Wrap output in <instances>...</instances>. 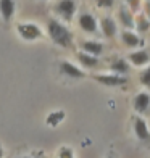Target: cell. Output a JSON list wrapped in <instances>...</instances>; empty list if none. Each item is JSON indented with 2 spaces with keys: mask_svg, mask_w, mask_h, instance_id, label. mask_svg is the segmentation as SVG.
<instances>
[{
  "mask_svg": "<svg viewBox=\"0 0 150 158\" xmlns=\"http://www.w3.org/2000/svg\"><path fill=\"white\" fill-rule=\"evenodd\" d=\"M48 35L56 45L60 47H69L71 42H73V35L68 31L66 26H63L60 21L52 19L48 23Z\"/></svg>",
  "mask_w": 150,
  "mask_h": 158,
  "instance_id": "obj_1",
  "label": "cell"
},
{
  "mask_svg": "<svg viewBox=\"0 0 150 158\" xmlns=\"http://www.w3.org/2000/svg\"><path fill=\"white\" fill-rule=\"evenodd\" d=\"M16 29L19 32V35L23 37L24 40H35V39H40L44 32L39 26L31 24V23H24V24H18Z\"/></svg>",
  "mask_w": 150,
  "mask_h": 158,
  "instance_id": "obj_2",
  "label": "cell"
},
{
  "mask_svg": "<svg viewBox=\"0 0 150 158\" xmlns=\"http://www.w3.org/2000/svg\"><path fill=\"white\" fill-rule=\"evenodd\" d=\"M94 79L97 82L106 85V87H119V85H124L127 82V79L119 74H95Z\"/></svg>",
  "mask_w": 150,
  "mask_h": 158,
  "instance_id": "obj_3",
  "label": "cell"
},
{
  "mask_svg": "<svg viewBox=\"0 0 150 158\" xmlns=\"http://www.w3.org/2000/svg\"><path fill=\"white\" fill-rule=\"evenodd\" d=\"M55 11L58 13L60 16H63L65 19H71L73 15L76 13V2L74 0H61V2L56 3L55 6Z\"/></svg>",
  "mask_w": 150,
  "mask_h": 158,
  "instance_id": "obj_4",
  "label": "cell"
},
{
  "mask_svg": "<svg viewBox=\"0 0 150 158\" xmlns=\"http://www.w3.org/2000/svg\"><path fill=\"white\" fill-rule=\"evenodd\" d=\"M60 71H61V73H65L66 76H69V77H74V79L85 77V71H82L81 68H77V66H74V64L69 63V61L60 63Z\"/></svg>",
  "mask_w": 150,
  "mask_h": 158,
  "instance_id": "obj_5",
  "label": "cell"
},
{
  "mask_svg": "<svg viewBox=\"0 0 150 158\" xmlns=\"http://www.w3.org/2000/svg\"><path fill=\"white\" fill-rule=\"evenodd\" d=\"M118 16H119V19H121V24H123L127 31L132 29V27H135V18H134L132 11L127 8V6H121Z\"/></svg>",
  "mask_w": 150,
  "mask_h": 158,
  "instance_id": "obj_6",
  "label": "cell"
},
{
  "mask_svg": "<svg viewBox=\"0 0 150 158\" xmlns=\"http://www.w3.org/2000/svg\"><path fill=\"white\" fill-rule=\"evenodd\" d=\"M79 26L85 32H95L97 31V19L89 15V13H82L79 16Z\"/></svg>",
  "mask_w": 150,
  "mask_h": 158,
  "instance_id": "obj_7",
  "label": "cell"
},
{
  "mask_svg": "<svg viewBox=\"0 0 150 158\" xmlns=\"http://www.w3.org/2000/svg\"><path fill=\"white\" fill-rule=\"evenodd\" d=\"M100 27H102L103 35H106V37H113V35H116V32H118V26L115 23V19H111L110 16L102 18V21H100Z\"/></svg>",
  "mask_w": 150,
  "mask_h": 158,
  "instance_id": "obj_8",
  "label": "cell"
},
{
  "mask_svg": "<svg viewBox=\"0 0 150 158\" xmlns=\"http://www.w3.org/2000/svg\"><path fill=\"white\" fill-rule=\"evenodd\" d=\"M134 132H135V135H137V139H140V140L150 139V131L147 127V123L142 118H135V121H134Z\"/></svg>",
  "mask_w": 150,
  "mask_h": 158,
  "instance_id": "obj_9",
  "label": "cell"
},
{
  "mask_svg": "<svg viewBox=\"0 0 150 158\" xmlns=\"http://www.w3.org/2000/svg\"><path fill=\"white\" fill-rule=\"evenodd\" d=\"M150 105V95L147 92H140V94L135 95L134 98V110L137 113H144Z\"/></svg>",
  "mask_w": 150,
  "mask_h": 158,
  "instance_id": "obj_10",
  "label": "cell"
},
{
  "mask_svg": "<svg viewBox=\"0 0 150 158\" xmlns=\"http://www.w3.org/2000/svg\"><path fill=\"white\" fill-rule=\"evenodd\" d=\"M121 40H123V44H124L126 47H129V48L139 47V45L142 44V40H140L139 35L134 34V32H131V31H127V29L121 32Z\"/></svg>",
  "mask_w": 150,
  "mask_h": 158,
  "instance_id": "obj_11",
  "label": "cell"
},
{
  "mask_svg": "<svg viewBox=\"0 0 150 158\" xmlns=\"http://www.w3.org/2000/svg\"><path fill=\"white\" fill-rule=\"evenodd\" d=\"M81 47H82V52L89 53V55H94V56H98L103 52V45L100 44V42H95V40H85L81 44Z\"/></svg>",
  "mask_w": 150,
  "mask_h": 158,
  "instance_id": "obj_12",
  "label": "cell"
},
{
  "mask_svg": "<svg viewBox=\"0 0 150 158\" xmlns=\"http://www.w3.org/2000/svg\"><path fill=\"white\" fill-rule=\"evenodd\" d=\"M129 61L135 66H144L150 61V55L145 52V50H137V52H132L129 55Z\"/></svg>",
  "mask_w": 150,
  "mask_h": 158,
  "instance_id": "obj_13",
  "label": "cell"
},
{
  "mask_svg": "<svg viewBox=\"0 0 150 158\" xmlns=\"http://www.w3.org/2000/svg\"><path fill=\"white\" fill-rule=\"evenodd\" d=\"M0 13L5 21L11 19L13 13H15V2L13 0H0Z\"/></svg>",
  "mask_w": 150,
  "mask_h": 158,
  "instance_id": "obj_14",
  "label": "cell"
},
{
  "mask_svg": "<svg viewBox=\"0 0 150 158\" xmlns=\"http://www.w3.org/2000/svg\"><path fill=\"white\" fill-rule=\"evenodd\" d=\"M110 68H111L113 71H116L118 74H127V73L131 71L129 63H127L124 58H115V60L111 61Z\"/></svg>",
  "mask_w": 150,
  "mask_h": 158,
  "instance_id": "obj_15",
  "label": "cell"
},
{
  "mask_svg": "<svg viewBox=\"0 0 150 158\" xmlns=\"http://www.w3.org/2000/svg\"><path fill=\"white\" fill-rule=\"evenodd\" d=\"M77 60H79V63L81 64H84L85 68H94V66H97L98 64V58H95L94 55H89V53H85V52H77Z\"/></svg>",
  "mask_w": 150,
  "mask_h": 158,
  "instance_id": "obj_16",
  "label": "cell"
},
{
  "mask_svg": "<svg viewBox=\"0 0 150 158\" xmlns=\"http://www.w3.org/2000/svg\"><path fill=\"white\" fill-rule=\"evenodd\" d=\"M63 119H65V111L58 110V111H52V113H50L47 116V119H45V123L48 126H52V127H56Z\"/></svg>",
  "mask_w": 150,
  "mask_h": 158,
  "instance_id": "obj_17",
  "label": "cell"
},
{
  "mask_svg": "<svg viewBox=\"0 0 150 158\" xmlns=\"http://www.w3.org/2000/svg\"><path fill=\"white\" fill-rule=\"evenodd\" d=\"M135 26H137V31L139 32H145L148 27H150V19L145 15H139L137 21H135Z\"/></svg>",
  "mask_w": 150,
  "mask_h": 158,
  "instance_id": "obj_18",
  "label": "cell"
},
{
  "mask_svg": "<svg viewBox=\"0 0 150 158\" xmlns=\"http://www.w3.org/2000/svg\"><path fill=\"white\" fill-rule=\"evenodd\" d=\"M140 82L145 85V87H150V68L144 69L140 73Z\"/></svg>",
  "mask_w": 150,
  "mask_h": 158,
  "instance_id": "obj_19",
  "label": "cell"
},
{
  "mask_svg": "<svg viewBox=\"0 0 150 158\" xmlns=\"http://www.w3.org/2000/svg\"><path fill=\"white\" fill-rule=\"evenodd\" d=\"M58 158H74L73 156V150L68 147H61L58 152Z\"/></svg>",
  "mask_w": 150,
  "mask_h": 158,
  "instance_id": "obj_20",
  "label": "cell"
},
{
  "mask_svg": "<svg viewBox=\"0 0 150 158\" xmlns=\"http://www.w3.org/2000/svg\"><path fill=\"white\" fill-rule=\"evenodd\" d=\"M95 3L100 8H111L115 5V0H95Z\"/></svg>",
  "mask_w": 150,
  "mask_h": 158,
  "instance_id": "obj_21",
  "label": "cell"
},
{
  "mask_svg": "<svg viewBox=\"0 0 150 158\" xmlns=\"http://www.w3.org/2000/svg\"><path fill=\"white\" fill-rule=\"evenodd\" d=\"M127 2V8H129L132 13H135L140 6V0H126Z\"/></svg>",
  "mask_w": 150,
  "mask_h": 158,
  "instance_id": "obj_22",
  "label": "cell"
},
{
  "mask_svg": "<svg viewBox=\"0 0 150 158\" xmlns=\"http://www.w3.org/2000/svg\"><path fill=\"white\" fill-rule=\"evenodd\" d=\"M144 15L150 19V2H145L144 3Z\"/></svg>",
  "mask_w": 150,
  "mask_h": 158,
  "instance_id": "obj_23",
  "label": "cell"
},
{
  "mask_svg": "<svg viewBox=\"0 0 150 158\" xmlns=\"http://www.w3.org/2000/svg\"><path fill=\"white\" fill-rule=\"evenodd\" d=\"M0 158H3V148H2V145H0Z\"/></svg>",
  "mask_w": 150,
  "mask_h": 158,
  "instance_id": "obj_24",
  "label": "cell"
},
{
  "mask_svg": "<svg viewBox=\"0 0 150 158\" xmlns=\"http://www.w3.org/2000/svg\"><path fill=\"white\" fill-rule=\"evenodd\" d=\"M19 158H29V156H19Z\"/></svg>",
  "mask_w": 150,
  "mask_h": 158,
  "instance_id": "obj_25",
  "label": "cell"
},
{
  "mask_svg": "<svg viewBox=\"0 0 150 158\" xmlns=\"http://www.w3.org/2000/svg\"><path fill=\"white\" fill-rule=\"evenodd\" d=\"M35 158H44V156H35Z\"/></svg>",
  "mask_w": 150,
  "mask_h": 158,
  "instance_id": "obj_26",
  "label": "cell"
},
{
  "mask_svg": "<svg viewBox=\"0 0 150 158\" xmlns=\"http://www.w3.org/2000/svg\"><path fill=\"white\" fill-rule=\"evenodd\" d=\"M108 158H113V156H108Z\"/></svg>",
  "mask_w": 150,
  "mask_h": 158,
  "instance_id": "obj_27",
  "label": "cell"
},
{
  "mask_svg": "<svg viewBox=\"0 0 150 158\" xmlns=\"http://www.w3.org/2000/svg\"><path fill=\"white\" fill-rule=\"evenodd\" d=\"M147 2H150V0H147Z\"/></svg>",
  "mask_w": 150,
  "mask_h": 158,
  "instance_id": "obj_28",
  "label": "cell"
}]
</instances>
